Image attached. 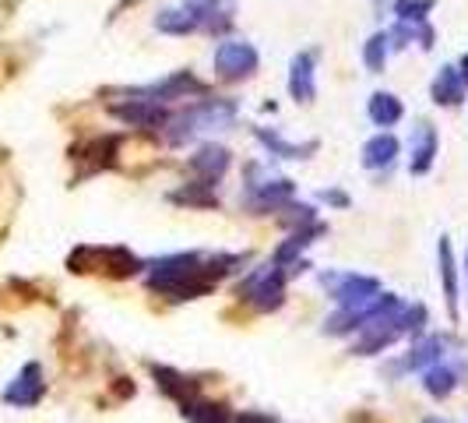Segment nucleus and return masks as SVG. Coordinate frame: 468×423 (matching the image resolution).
<instances>
[{
  "label": "nucleus",
  "mask_w": 468,
  "mask_h": 423,
  "mask_svg": "<svg viewBox=\"0 0 468 423\" xmlns=\"http://www.w3.org/2000/svg\"><path fill=\"white\" fill-rule=\"evenodd\" d=\"M321 198H324V202H328V205H342V209H345V205H349V198H345V195H342V191H321Z\"/></svg>",
  "instance_id": "obj_28"
},
{
  "label": "nucleus",
  "mask_w": 468,
  "mask_h": 423,
  "mask_svg": "<svg viewBox=\"0 0 468 423\" xmlns=\"http://www.w3.org/2000/svg\"><path fill=\"white\" fill-rule=\"evenodd\" d=\"M258 64H261L258 50L250 43H243V39L218 43L215 46V57H211V68H215V75L222 82H243V78H250L258 71Z\"/></svg>",
  "instance_id": "obj_6"
},
{
  "label": "nucleus",
  "mask_w": 468,
  "mask_h": 423,
  "mask_svg": "<svg viewBox=\"0 0 468 423\" xmlns=\"http://www.w3.org/2000/svg\"><path fill=\"white\" fill-rule=\"evenodd\" d=\"M317 279L338 307H360L380 293V283L374 275H360V272H321Z\"/></svg>",
  "instance_id": "obj_4"
},
{
  "label": "nucleus",
  "mask_w": 468,
  "mask_h": 423,
  "mask_svg": "<svg viewBox=\"0 0 468 423\" xmlns=\"http://www.w3.org/2000/svg\"><path fill=\"white\" fill-rule=\"evenodd\" d=\"M398 152H401L398 138H394L391 131H380V134H374V138L363 145V166H367V170H387V166L398 159Z\"/></svg>",
  "instance_id": "obj_19"
},
{
  "label": "nucleus",
  "mask_w": 468,
  "mask_h": 423,
  "mask_svg": "<svg viewBox=\"0 0 468 423\" xmlns=\"http://www.w3.org/2000/svg\"><path fill=\"white\" fill-rule=\"evenodd\" d=\"M448 339L444 335H423V339H416L412 342V349L394 363V374H409V371H426V367H433V363H440L448 353Z\"/></svg>",
  "instance_id": "obj_11"
},
{
  "label": "nucleus",
  "mask_w": 468,
  "mask_h": 423,
  "mask_svg": "<svg viewBox=\"0 0 468 423\" xmlns=\"http://www.w3.org/2000/svg\"><path fill=\"white\" fill-rule=\"evenodd\" d=\"M173 202H184V205H201V209H208V205H215V195H211V184L197 180V184H190V188H184V191H177V195H173Z\"/></svg>",
  "instance_id": "obj_26"
},
{
  "label": "nucleus",
  "mask_w": 468,
  "mask_h": 423,
  "mask_svg": "<svg viewBox=\"0 0 468 423\" xmlns=\"http://www.w3.org/2000/svg\"><path fill=\"white\" fill-rule=\"evenodd\" d=\"M236 113H240V106L233 103V100H204V103H194L184 113H177V116H170L163 124L166 127V141L170 145H184V141H190L201 131H229L236 124Z\"/></svg>",
  "instance_id": "obj_2"
},
{
  "label": "nucleus",
  "mask_w": 468,
  "mask_h": 423,
  "mask_svg": "<svg viewBox=\"0 0 468 423\" xmlns=\"http://www.w3.org/2000/svg\"><path fill=\"white\" fill-rule=\"evenodd\" d=\"M423 423H448V420H440V417H426Z\"/></svg>",
  "instance_id": "obj_31"
},
{
  "label": "nucleus",
  "mask_w": 468,
  "mask_h": 423,
  "mask_svg": "<svg viewBox=\"0 0 468 423\" xmlns=\"http://www.w3.org/2000/svg\"><path fill=\"white\" fill-rule=\"evenodd\" d=\"M405 307H398V311H391V315L384 317H374L370 324H363L360 331H356V339H353V353L356 356H377V353H384V349H391L401 335H405Z\"/></svg>",
  "instance_id": "obj_5"
},
{
  "label": "nucleus",
  "mask_w": 468,
  "mask_h": 423,
  "mask_svg": "<svg viewBox=\"0 0 468 423\" xmlns=\"http://www.w3.org/2000/svg\"><path fill=\"white\" fill-rule=\"evenodd\" d=\"M155 28L163 36H190V32H197V18L187 7H166L155 14Z\"/></svg>",
  "instance_id": "obj_23"
},
{
  "label": "nucleus",
  "mask_w": 468,
  "mask_h": 423,
  "mask_svg": "<svg viewBox=\"0 0 468 423\" xmlns=\"http://www.w3.org/2000/svg\"><path fill=\"white\" fill-rule=\"evenodd\" d=\"M152 378H155V385H159V392L163 395H170V399H177L180 406H187L197 399V385L184 378L180 371H173V367H159V363H152Z\"/></svg>",
  "instance_id": "obj_16"
},
{
  "label": "nucleus",
  "mask_w": 468,
  "mask_h": 423,
  "mask_svg": "<svg viewBox=\"0 0 468 423\" xmlns=\"http://www.w3.org/2000/svg\"><path fill=\"white\" fill-rule=\"evenodd\" d=\"M184 7L197 18V28L204 32H226L236 18L233 0H184Z\"/></svg>",
  "instance_id": "obj_13"
},
{
  "label": "nucleus",
  "mask_w": 468,
  "mask_h": 423,
  "mask_svg": "<svg viewBox=\"0 0 468 423\" xmlns=\"http://www.w3.org/2000/svg\"><path fill=\"white\" fill-rule=\"evenodd\" d=\"M458 385H462V371L451 367L448 360H440V363H433V367L423 371V388H426V395H433V399H448V395H455Z\"/></svg>",
  "instance_id": "obj_17"
},
{
  "label": "nucleus",
  "mask_w": 468,
  "mask_h": 423,
  "mask_svg": "<svg viewBox=\"0 0 468 423\" xmlns=\"http://www.w3.org/2000/svg\"><path fill=\"white\" fill-rule=\"evenodd\" d=\"M437 272H440V283H444L448 315H451V321H458V268H455V251H451L448 236H440V243H437Z\"/></svg>",
  "instance_id": "obj_15"
},
{
  "label": "nucleus",
  "mask_w": 468,
  "mask_h": 423,
  "mask_svg": "<svg viewBox=\"0 0 468 423\" xmlns=\"http://www.w3.org/2000/svg\"><path fill=\"white\" fill-rule=\"evenodd\" d=\"M229 163H233L229 148H226V145H215V141L201 145V148L187 159L190 173H197V180H204V184H218V180L226 177Z\"/></svg>",
  "instance_id": "obj_12"
},
{
  "label": "nucleus",
  "mask_w": 468,
  "mask_h": 423,
  "mask_svg": "<svg viewBox=\"0 0 468 423\" xmlns=\"http://www.w3.org/2000/svg\"><path fill=\"white\" fill-rule=\"evenodd\" d=\"M46 395V381H43V367L32 360L18 371V378L4 388V403L7 406H18V410H28V406H39V399Z\"/></svg>",
  "instance_id": "obj_8"
},
{
  "label": "nucleus",
  "mask_w": 468,
  "mask_h": 423,
  "mask_svg": "<svg viewBox=\"0 0 468 423\" xmlns=\"http://www.w3.org/2000/svg\"><path fill=\"white\" fill-rule=\"evenodd\" d=\"M208 92V85L194 75V71H173L170 78H163V82H152V85H145V89H134V92H127V96H138V100H152V103H180V100H194V96H204Z\"/></svg>",
  "instance_id": "obj_7"
},
{
  "label": "nucleus",
  "mask_w": 468,
  "mask_h": 423,
  "mask_svg": "<svg viewBox=\"0 0 468 423\" xmlns=\"http://www.w3.org/2000/svg\"><path fill=\"white\" fill-rule=\"evenodd\" d=\"M465 286H468V251H465Z\"/></svg>",
  "instance_id": "obj_32"
},
{
  "label": "nucleus",
  "mask_w": 468,
  "mask_h": 423,
  "mask_svg": "<svg viewBox=\"0 0 468 423\" xmlns=\"http://www.w3.org/2000/svg\"><path fill=\"white\" fill-rule=\"evenodd\" d=\"M430 11H433V0H394L398 21H426Z\"/></svg>",
  "instance_id": "obj_27"
},
{
  "label": "nucleus",
  "mask_w": 468,
  "mask_h": 423,
  "mask_svg": "<svg viewBox=\"0 0 468 423\" xmlns=\"http://www.w3.org/2000/svg\"><path fill=\"white\" fill-rule=\"evenodd\" d=\"M236 423H275L268 413H243V417H236Z\"/></svg>",
  "instance_id": "obj_29"
},
{
  "label": "nucleus",
  "mask_w": 468,
  "mask_h": 423,
  "mask_svg": "<svg viewBox=\"0 0 468 423\" xmlns=\"http://www.w3.org/2000/svg\"><path fill=\"white\" fill-rule=\"evenodd\" d=\"M109 113L116 116V120H123L127 127H163L170 116H166V109L159 103H152V100H127V103H113L109 106Z\"/></svg>",
  "instance_id": "obj_14"
},
{
  "label": "nucleus",
  "mask_w": 468,
  "mask_h": 423,
  "mask_svg": "<svg viewBox=\"0 0 468 423\" xmlns=\"http://www.w3.org/2000/svg\"><path fill=\"white\" fill-rule=\"evenodd\" d=\"M367 113L377 127H394L401 116H405V106L394 92H374L370 103H367Z\"/></svg>",
  "instance_id": "obj_22"
},
{
  "label": "nucleus",
  "mask_w": 468,
  "mask_h": 423,
  "mask_svg": "<svg viewBox=\"0 0 468 423\" xmlns=\"http://www.w3.org/2000/svg\"><path fill=\"white\" fill-rule=\"evenodd\" d=\"M465 92H468V85L462 82V71L451 68V64L437 71L433 89H430V96H433V103L437 106H462L465 103Z\"/></svg>",
  "instance_id": "obj_18"
},
{
  "label": "nucleus",
  "mask_w": 468,
  "mask_h": 423,
  "mask_svg": "<svg viewBox=\"0 0 468 423\" xmlns=\"http://www.w3.org/2000/svg\"><path fill=\"white\" fill-rule=\"evenodd\" d=\"M317 50H303V53H296L292 57V64H289V96L296 100V103H313V96H317Z\"/></svg>",
  "instance_id": "obj_10"
},
{
  "label": "nucleus",
  "mask_w": 468,
  "mask_h": 423,
  "mask_svg": "<svg viewBox=\"0 0 468 423\" xmlns=\"http://www.w3.org/2000/svg\"><path fill=\"white\" fill-rule=\"evenodd\" d=\"M92 251V258L99 261V272H109V275H116V279H123V275H134L138 268H141V261L127 251V247H106V251H99V247H89Z\"/></svg>",
  "instance_id": "obj_20"
},
{
  "label": "nucleus",
  "mask_w": 468,
  "mask_h": 423,
  "mask_svg": "<svg viewBox=\"0 0 468 423\" xmlns=\"http://www.w3.org/2000/svg\"><path fill=\"white\" fill-rule=\"evenodd\" d=\"M285 283H289V272L279 268L275 261H268L258 272H250L247 279H240L236 297L250 300L258 311H279L282 304H285Z\"/></svg>",
  "instance_id": "obj_3"
},
{
  "label": "nucleus",
  "mask_w": 468,
  "mask_h": 423,
  "mask_svg": "<svg viewBox=\"0 0 468 423\" xmlns=\"http://www.w3.org/2000/svg\"><path fill=\"white\" fill-rule=\"evenodd\" d=\"M254 138L279 159H306L310 152H317V141H306V145H296V141H285L279 131H268V127H254Z\"/></svg>",
  "instance_id": "obj_21"
},
{
  "label": "nucleus",
  "mask_w": 468,
  "mask_h": 423,
  "mask_svg": "<svg viewBox=\"0 0 468 423\" xmlns=\"http://www.w3.org/2000/svg\"><path fill=\"white\" fill-rule=\"evenodd\" d=\"M437 152H440L437 127H433L430 120H419V127H416L412 138H409V173H412V177L430 173L433 163H437Z\"/></svg>",
  "instance_id": "obj_9"
},
{
  "label": "nucleus",
  "mask_w": 468,
  "mask_h": 423,
  "mask_svg": "<svg viewBox=\"0 0 468 423\" xmlns=\"http://www.w3.org/2000/svg\"><path fill=\"white\" fill-rule=\"evenodd\" d=\"M243 265L240 254H170V258H159L152 268H148V290H155L159 297H170V300H197L204 297L215 279L236 272Z\"/></svg>",
  "instance_id": "obj_1"
},
{
  "label": "nucleus",
  "mask_w": 468,
  "mask_h": 423,
  "mask_svg": "<svg viewBox=\"0 0 468 423\" xmlns=\"http://www.w3.org/2000/svg\"><path fill=\"white\" fill-rule=\"evenodd\" d=\"M184 417L190 423H236L222 403H201V399H194V403L184 406Z\"/></svg>",
  "instance_id": "obj_25"
},
{
  "label": "nucleus",
  "mask_w": 468,
  "mask_h": 423,
  "mask_svg": "<svg viewBox=\"0 0 468 423\" xmlns=\"http://www.w3.org/2000/svg\"><path fill=\"white\" fill-rule=\"evenodd\" d=\"M458 71H462V82L468 85V53L462 57V64H458Z\"/></svg>",
  "instance_id": "obj_30"
},
{
  "label": "nucleus",
  "mask_w": 468,
  "mask_h": 423,
  "mask_svg": "<svg viewBox=\"0 0 468 423\" xmlns=\"http://www.w3.org/2000/svg\"><path fill=\"white\" fill-rule=\"evenodd\" d=\"M387 57H391V36H387V32H374V36L367 39V46H363V64H367V71H370V75H384Z\"/></svg>",
  "instance_id": "obj_24"
}]
</instances>
